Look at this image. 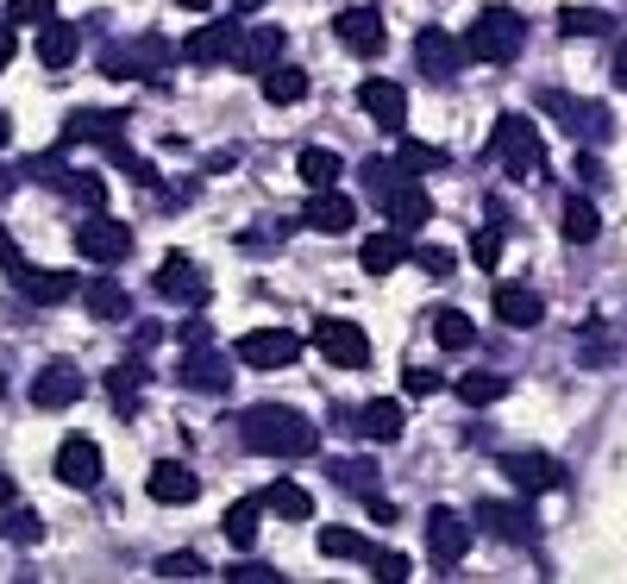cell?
Returning a JSON list of instances; mask_svg holds the SVG:
<instances>
[{
	"label": "cell",
	"mask_w": 627,
	"mask_h": 584,
	"mask_svg": "<svg viewBox=\"0 0 627 584\" xmlns=\"http://www.w3.org/2000/svg\"><path fill=\"white\" fill-rule=\"evenodd\" d=\"M157 296H164V302H201V296H207V277H201L195 258H182V252L164 258V271H157Z\"/></svg>",
	"instance_id": "5bb4252c"
},
{
	"label": "cell",
	"mask_w": 627,
	"mask_h": 584,
	"mask_svg": "<svg viewBox=\"0 0 627 584\" xmlns=\"http://www.w3.org/2000/svg\"><path fill=\"white\" fill-rule=\"evenodd\" d=\"M20 289L32 302H70V296H82V283H75L70 271H25Z\"/></svg>",
	"instance_id": "83f0119b"
},
{
	"label": "cell",
	"mask_w": 627,
	"mask_h": 584,
	"mask_svg": "<svg viewBox=\"0 0 627 584\" xmlns=\"http://www.w3.org/2000/svg\"><path fill=\"white\" fill-rule=\"evenodd\" d=\"M57 182H63V189H70L75 202H88V207H95L100 195H107V189H100V177H95V170H75V177H57Z\"/></svg>",
	"instance_id": "7bdbcfd3"
},
{
	"label": "cell",
	"mask_w": 627,
	"mask_h": 584,
	"mask_svg": "<svg viewBox=\"0 0 627 584\" xmlns=\"http://www.w3.org/2000/svg\"><path fill=\"white\" fill-rule=\"evenodd\" d=\"M282 45H289L282 26H257L245 45H239V63H245V70H270V63H282Z\"/></svg>",
	"instance_id": "4316f807"
},
{
	"label": "cell",
	"mask_w": 627,
	"mask_h": 584,
	"mask_svg": "<svg viewBox=\"0 0 627 584\" xmlns=\"http://www.w3.org/2000/svg\"><path fill=\"white\" fill-rule=\"evenodd\" d=\"M82 139H107V145H120V114H70L63 145H82Z\"/></svg>",
	"instance_id": "4dcf8cb0"
},
{
	"label": "cell",
	"mask_w": 627,
	"mask_h": 584,
	"mask_svg": "<svg viewBox=\"0 0 627 584\" xmlns=\"http://www.w3.org/2000/svg\"><path fill=\"white\" fill-rule=\"evenodd\" d=\"M321 553L326 559H364L371 547H364V534L358 528H321Z\"/></svg>",
	"instance_id": "f35d334b"
},
{
	"label": "cell",
	"mask_w": 627,
	"mask_h": 584,
	"mask_svg": "<svg viewBox=\"0 0 627 584\" xmlns=\"http://www.w3.org/2000/svg\"><path fill=\"white\" fill-rule=\"evenodd\" d=\"M540 314H546L540 289H527V283H496V321H508V327H540Z\"/></svg>",
	"instance_id": "ffe728a7"
},
{
	"label": "cell",
	"mask_w": 627,
	"mask_h": 584,
	"mask_svg": "<svg viewBox=\"0 0 627 584\" xmlns=\"http://www.w3.org/2000/svg\"><path fill=\"white\" fill-rule=\"evenodd\" d=\"M477 522L496 534V540H515V547L533 540V522H527V509H515V503H483L477 509Z\"/></svg>",
	"instance_id": "603a6c76"
},
{
	"label": "cell",
	"mask_w": 627,
	"mask_h": 584,
	"mask_svg": "<svg viewBox=\"0 0 627 584\" xmlns=\"http://www.w3.org/2000/svg\"><path fill=\"white\" fill-rule=\"evenodd\" d=\"M176 378L189 383V390L220 396V390H226V365H220V358H207V353H195V358H182V371H176Z\"/></svg>",
	"instance_id": "d6a6232c"
},
{
	"label": "cell",
	"mask_w": 627,
	"mask_h": 584,
	"mask_svg": "<svg viewBox=\"0 0 627 584\" xmlns=\"http://www.w3.org/2000/svg\"><path fill=\"white\" fill-rule=\"evenodd\" d=\"M358 107H364L383 132H401V120H408V95H401L396 82H383V76H371L364 88H358Z\"/></svg>",
	"instance_id": "2e32d148"
},
{
	"label": "cell",
	"mask_w": 627,
	"mask_h": 584,
	"mask_svg": "<svg viewBox=\"0 0 627 584\" xmlns=\"http://www.w3.org/2000/svg\"><path fill=\"white\" fill-rule=\"evenodd\" d=\"M0 271H7L13 283H25V258H20V246H13V233L7 227H0Z\"/></svg>",
	"instance_id": "c3c4849f"
},
{
	"label": "cell",
	"mask_w": 627,
	"mask_h": 584,
	"mask_svg": "<svg viewBox=\"0 0 627 584\" xmlns=\"http://www.w3.org/2000/svg\"><path fill=\"white\" fill-rule=\"evenodd\" d=\"M333 32H339V45L358 51V57L383 51V13H376V7H346V13L333 20Z\"/></svg>",
	"instance_id": "7c38bea8"
},
{
	"label": "cell",
	"mask_w": 627,
	"mask_h": 584,
	"mask_svg": "<svg viewBox=\"0 0 627 584\" xmlns=\"http://www.w3.org/2000/svg\"><path fill=\"white\" fill-rule=\"evenodd\" d=\"M7 139H13V127H7V114H0V145H7Z\"/></svg>",
	"instance_id": "6f0895ef"
},
{
	"label": "cell",
	"mask_w": 627,
	"mask_h": 584,
	"mask_svg": "<svg viewBox=\"0 0 627 584\" xmlns=\"http://www.w3.org/2000/svg\"><path fill=\"white\" fill-rule=\"evenodd\" d=\"M596 233H602V214H596V202H583V195H571V202H565V239H571V246H590Z\"/></svg>",
	"instance_id": "836d02e7"
},
{
	"label": "cell",
	"mask_w": 627,
	"mask_h": 584,
	"mask_svg": "<svg viewBox=\"0 0 627 584\" xmlns=\"http://www.w3.org/2000/svg\"><path fill=\"white\" fill-rule=\"evenodd\" d=\"M296 170H301V182H308V189H339V170H346V164L326 152V145H308V152L296 157Z\"/></svg>",
	"instance_id": "f546056e"
},
{
	"label": "cell",
	"mask_w": 627,
	"mask_h": 584,
	"mask_svg": "<svg viewBox=\"0 0 627 584\" xmlns=\"http://www.w3.org/2000/svg\"><path fill=\"white\" fill-rule=\"evenodd\" d=\"M75 252L88 258V264H125L132 258V227L113 221V214H88L75 227Z\"/></svg>",
	"instance_id": "277c9868"
},
{
	"label": "cell",
	"mask_w": 627,
	"mask_h": 584,
	"mask_svg": "<svg viewBox=\"0 0 627 584\" xmlns=\"http://www.w3.org/2000/svg\"><path fill=\"white\" fill-rule=\"evenodd\" d=\"M358 428H364V440H401V428H408V415H401V403H389V396H376V403H364V415H358Z\"/></svg>",
	"instance_id": "cb8c5ba5"
},
{
	"label": "cell",
	"mask_w": 627,
	"mask_h": 584,
	"mask_svg": "<svg viewBox=\"0 0 627 584\" xmlns=\"http://www.w3.org/2000/svg\"><path fill=\"white\" fill-rule=\"evenodd\" d=\"M502 478L515 490H558L565 484V465L546 453H502Z\"/></svg>",
	"instance_id": "30bf717a"
},
{
	"label": "cell",
	"mask_w": 627,
	"mask_h": 584,
	"mask_svg": "<svg viewBox=\"0 0 627 584\" xmlns=\"http://www.w3.org/2000/svg\"><path fill=\"white\" fill-rule=\"evenodd\" d=\"M264 503L276 509V515H289V522H308V515H314V497H308V490H301V484H270V490H264Z\"/></svg>",
	"instance_id": "e575fe53"
},
{
	"label": "cell",
	"mask_w": 627,
	"mask_h": 584,
	"mask_svg": "<svg viewBox=\"0 0 627 584\" xmlns=\"http://www.w3.org/2000/svg\"><path fill=\"white\" fill-rule=\"evenodd\" d=\"M458 396H465L471 408L502 403V396H508V378H496V371H471V378H458Z\"/></svg>",
	"instance_id": "8d00e7d4"
},
{
	"label": "cell",
	"mask_w": 627,
	"mask_h": 584,
	"mask_svg": "<svg viewBox=\"0 0 627 584\" xmlns=\"http://www.w3.org/2000/svg\"><path fill=\"white\" fill-rule=\"evenodd\" d=\"M176 7H189V13H207V0H176Z\"/></svg>",
	"instance_id": "9f6ffc18"
},
{
	"label": "cell",
	"mask_w": 627,
	"mask_h": 584,
	"mask_svg": "<svg viewBox=\"0 0 627 584\" xmlns=\"http://www.w3.org/2000/svg\"><path fill=\"white\" fill-rule=\"evenodd\" d=\"M426 553H433V565H458V559L471 553V528L451 509H433L426 515Z\"/></svg>",
	"instance_id": "8fae6325"
},
{
	"label": "cell",
	"mask_w": 627,
	"mask_h": 584,
	"mask_svg": "<svg viewBox=\"0 0 627 584\" xmlns=\"http://www.w3.org/2000/svg\"><path fill=\"white\" fill-rule=\"evenodd\" d=\"M558 32H565V38H602V32H608V13H602V7H565V13H558Z\"/></svg>",
	"instance_id": "d590c367"
},
{
	"label": "cell",
	"mask_w": 627,
	"mask_h": 584,
	"mask_svg": "<svg viewBox=\"0 0 627 584\" xmlns=\"http://www.w3.org/2000/svg\"><path fill=\"white\" fill-rule=\"evenodd\" d=\"M376 579L401 584V579H408V559H401V553H376Z\"/></svg>",
	"instance_id": "681fc988"
},
{
	"label": "cell",
	"mask_w": 627,
	"mask_h": 584,
	"mask_svg": "<svg viewBox=\"0 0 627 584\" xmlns=\"http://www.w3.org/2000/svg\"><path fill=\"white\" fill-rule=\"evenodd\" d=\"M433 390H439L433 371H408V396H433Z\"/></svg>",
	"instance_id": "f907efd6"
},
{
	"label": "cell",
	"mask_w": 627,
	"mask_h": 584,
	"mask_svg": "<svg viewBox=\"0 0 627 584\" xmlns=\"http://www.w3.org/2000/svg\"><path fill=\"white\" fill-rule=\"evenodd\" d=\"M383 214H389V227L396 233H421L433 207H426L421 182H389V189H383Z\"/></svg>",
	"instance_id": "9a60e30c"
},
{
	"label": "cell",
	"mask_w": 627,
	"mask_h": 584,
	"mask_svg": "<svg viewBox=\"0 0 627 584\" xmlns=\"http://www.w3.org/2000/svg\"><path fill=\"white\" fill-rule=\"evenodd\" d=\"M546 107H552V114H565L558 127H565V132H577V139H583V132H590V139H602V132H608V107H596V102H571V95H546Z\"/></svg>",
	"instance_id": "44dd1931"
},
{
	"label": "cell",
	"mask_w": 627,
	"mask_h": 584,
	"mask_svg": "<svg viewBox=\"0 0 627 584\" xmlns=\"http://www.w3.org/2000/svg\"><path fill=\"white\" fill-rule=\"evenodd\" d=\"M57 478L70 484V490H95L100 484V446L88 433H70V440L57 446Z\"/></svg>",
	"instance_id": "9c48e42d"
},
{
	"label": "cell",
	"mask_w": 627,
	"mask_h": 584,
	"mask_svg": "<svg viewBox=\"0 0 627 584\" xmlns=\"http://www.w3.org/2000/svg\"><path fill=\"white\" fill-rule=\"evenodd\" d=\"M232 7H245V13H251V7H257V0H232Z\"/></svg>",
	"instance_id": "680465c9"
},
{
	"label": "cell",
	"mask_w": 627,
	"mask_h": 584,
	"mask_svg": "<svg viewBox=\"0 0 627 584\" xmlns=\"http://www.w3.org/2000/svg\"><path fill=\"white\" fill-rule=\"evenodd\" d=\"M471 258H477V264H483V271H490V264H496V258H502V233H496V227H483V233H477V239H471Z\"/></svg>",
	"instance_id": "f6af8a7d"
},
{
	"label": "cell",
	"mask_w": 627,
	"mask_h": 584,
	"mask_svg": "<svg viewBox=\"0 0 627 584\" xmlns=\"http://www.w3.org/2000/svg\"><path fill=\"white\" fill-rule=\"evenodd\" d=\"M0 503H13V478L7 472H0Z\"/></svg>",
	"instance_id": "11a10c76"
},
{
	"label": "cell",
	"mask_w": 627,
	"mask_h": 584,
	"mask_svg": "<svg viewBox=\"0 0 627 584\" xmlns=\"http://www.w3.org/2000/svg\"><path fill=\"white\" fill-rule=\"evenodd\" d=\"M0 534H7V540H13V547H25V540H38V534H45V522H38V515H32V509H13V515H7V522H0Z\"/></svg>",
	"instance_id": "60d3db41"
},
{
	"label": "cell",
	"mask_w": 627,
	"mask_h": 584,
	"mask_svg": "<svg viewBox=\"0 0 627 584\" xmlns=\"http://www.w3.org/2000/svg\"><path fill=\"white\" fill-rule=\"evenodd\" d=\"M483 152L496 157L508 177H546V145H540V127L521 120V114H502L490 127V145Z\"/></svg>",
	"instance_id": "7a4b0ae2"
},
{
	"label": "cell",
	"mask_w": 627,
	"mask_h": 584,
	"mask_svg": "<svg viewBox=\"0 0 627 584\" xmlns=\"http://www.w3.org/2000/svg\"><path fill=\"white\" fill-rule=\"evenodd\" d=\"M615 88H627V38L615 45Z\"/></svg>",
	"instance_id": "db71d44e"
},
{
	"label": "cell",
	"mask_w": 627,
	"mask_h": 584,
	"mask_svg": "<svg viewBox=\"0 0 627 584\" xmlns=\"http://www.w3.org/2000/svg\"><path fill=\"white\" fill-rule=\"evenodd\" d=\"M75 51H82V26H70V20H45L38 26V63L45 70H70Z\"/></svg>",
	"instance_id": "d6986e66"
},
{
	"label": "cell",
	"mask_w": 627,
	"mask_h": 584,
	"mask_svg": "<svg viewBox=\"0 0 627 584\" xmlns=\"http://www.w3.org/2000/svg\"><path fill=\"white\" fill-rule=\"evenodd\" d=\"M301 221L314 233H326V239H339V233H351V221H358V202L339 195V189H314V202L301 207Z\"/></svg>",
	"instance_id": "4fadbf2b"
},
{
	"label": "cell",
	"mask_w": 627,
	"mask_h": 584,
	"mask_svg": "<svg viewBox=\"0 0 627 584\" xmlns=\"http://www.w3.org/2000/svg\"><path fill=\"white\" fill-rule=\"evenodd\" d=\"M207 565H201V553H164L157 559V579H201Z\"/></svg>",
	"instance_id": "b9f144b4"
},
{
	"label": "cell",
	"mask_w": 627,
	"mask_h": 584,
	"mask_svg": "<svg viewBox=\"0 0 627 584\" xmlns=\"http://www.w3.org/2000/svg\"><path fill=\"white\" fill-rule=\"evenodd\" d=\"M145 490H150V503H195V472L189 465H176V458H157L150 465V478H145Z\"/></svg>",
	"instance_id": "ac0fdd59"
},
{
	"label": "cell",
	"mask_w": 627,
	"mask_h": 584,
	"mask_svg": "<svg viewBox=\"0 0 627 584\" xmlns=\"http://www.w3.org/2000/svg\"><path fill=\"white\" fill-rule=\"evenodd\" d=\"M396 170H408V177H421V170H446V152H439V145H421V139H401Z\"/></svg>",
	"instance_id": "74e56055"
},
{
	"label": "cell",
	"mask_w": 627,
	"mask_h": 584,
	"mask_svg": "<svg viewBox=\"0 0 627 584\" xmlns=\"http://www.w3.org/2000/svg\"><path fill=\"white\" fill-rule=\"evenodd\" d=\"M226 579H232V584H276L282 572H276V565H257V559H245V565H232Z\"/></svg>",
	"instance_id": "7dc6e473"
},
{
	"label": "cell",
	"mask_w": 627,
	"mask_h": 584,
	"mask_svg": "<svg viewBox=\"0 0 627 584\" xmlns=\"http://www.w3.org/2000/svg\"><path fill=\"white\" fill-rule=\"evenodd\" d=\"M82 390H88V378L75 371L70 358H57V365H45V371L32 378V403L38 408H70V403H82Z\"/></svg>",
	"instance_id": "ba28073f"
},
{
	"label": "cell",
	"mask_w": 627,
	"mask_h": 584,
	"mask_svg": "<svg viewBox=\"0 0 627 584\" xmlns=\"http://www.w3.org/2000/svg\"><path fill=\"white\" fill-rule=\"evenodd\" d=\"M401 258H408V246H401V233L389 227V233H376V239H364V252H358V264L371 271V277H389Z\"/></svg>",
	"instance_id": "d4e9b609"
},
{
	"label": "cell",
	"mask_w": 627,
	"mask_h": 584,
	"mask_svg": "<svg viewBox=\"0 0 627 584\" xmlns=\"http://www.w3.org/2000/svg\"><path fill=\"white\" fill-rule=\"evenodd\" d=\"M414 57H421V70L433 82H446V76H458V63H465L471 51H458V38H446L439 26H426L421 38H414Z\"/></svg>",
	"instance_id": "e0dca14e"
},
{
	"label": "cell",
	"mask_w": 627,
	"mask_h": 584,
	"mask_svg": "<svg viewBox=\"0 0 627 584\" xmlns=\"http://www.w3.org/2000/svg\"><path fill=\"white\" fill-rule=\"evenodd\" d=\"M138 390H145V365H113V371H107V396H113L120 415L138 408Z\"/></svg>",
	"instance_id": "1f68e13d"
},
{
	"label": "cell",
	"mask_w": 627,
	"mask_h": 584,
	"mask_svg": "<svg viewBox=\"0 0 627 584\" xmlns=\"http://www.w3.org/2000/svg\"><path fill=\"white\" fill-rule=\"evenodd\" d=\"M296 358H301V339L289 327H257L239 339V365H251V371H282Z\"/></svg>",
	"instance_id": "5b68a950"
},
{
	"label": "cell",
	"mask_w": 627,
	"mask_h": 584,
	"mask_svg": "<svg viewBox=\"0 0 627 584\" xmlns=\"http://www.w3.org/2000/svg\"><path fill=\"white\" fill-rule=\"evenodd\" d=\"M82 308H88L95 321H125V314H132V296L120 289V277H95L82 289Z\"/></svg>",
	"instance_id": "7402d4cb"
},
{
	"label": "cell",
	"mask_w": 627,
	"mask_h": 584,
	"mask_svg": "<svg viewBox=\"0 0 627 584\" xmlns=\"http://www.w3.org/2000/svg\"><path fill=\"white\" fill-rule=\"evenodd\" d=\"M527 45V20L515 13V7H483L477 13L471 38H465V51L477 57V63H490V70H502V63H515Z\"/></svg>",
	"instance_id": "3957f363"
},
{
	"label": "cell",
	"mask_w": 627,
	"mask_h": 584,
	"mask_svg": "<svg viewBox=\"0 0 627 584\" xmlns=\"http://www.w3.org/2000/svg\"><path fill=\"white\" fill-rule=\"evenodd\" d=\"M239 45H245V20H207V26L189 32L182 57L189 63H226V57H239Z\"/></svg>",
	"instance_id": "8992f818"
},
{
	"label": "cell",
	"mask_w": 627,
	"mask_h": 584,
	"mask_svg": "<svg viewBox=\"0 0 627 584\" xmlns=\"http://www.w3.org/2000/svg\"><path fill=\"white\" fill-rule=\"evenodd\" d=\"M301 95H308V70H296V63H270V70H264V102L296 107Z\"/></svg>",
	"instance_id": "484cf974"
},
{
	"label": "cell",
	"mask_w": 627,
	"mask_h": 584,
	"mask_svg": "<svg viewBox=\"0 0 627 584\" xmlns=\"http://www.w3.org/2000/svg\"><path fill=\"white\" fill-rule=\"evenodd\" d=\"M433 339H439L446 353H471V346H477L471 314H465V308H439V314H433Z\"/></svg>",
	"instance_id": "f1b7e54d"
},
{
	"label": "cell",
	"mask_w": 627,
	"mask_h": 584,
	"mask_svg": "<svg viewBox=\"0 0 627 584\" xmlns=\"http://www.w3.org/2000/svg\"><path fill=\"white\" fill-rule=\"evenodd\" d=\"M7 13H13V20H20V26H45L50 13H57V0H13V7H7Z\"/></svg>",
	"instance_id": "ee69618b"
},
{
	"label": "cell",
	"mask_w": 627,
	"mask_h": 584,
	"mask_svg": "<svg viewBox=\"0 0 627 584\" xmlns=\"http://www.w3.org/2000/svg\"><path fill=\"white\" fill-rule=\"evenodd\" d=\"M577 177H583V182H602V164H596L590 152H583V157H577Z\"/></svg>",
	"instance_id": "f5cc1de1"
},
{
	"label": "cell",
	"mask_w": 627,
	"mask_h": 584,
	"mask_svg": "<svg viewBox=\"0 0 627 584\" xmlns=\"http://www.w3.org/2000/svg\"><path fill=\"white\" fill-rule=\"evenodd\" d=\"M314 346H321L339 371H364V365H371V339L358 333V321H321V327H314Z\"/></svg>",
	"instance_id": "52a82bcc"
},
{
	"label": "cell",
	"mask_w": 627,
	"mask_h": 584,
	"mask_svg": "<svg viewBox=\"0 0 627 584\" xmlns=\"http://www.w3.org/2000/svg\"><path fill=\"white\" fill-rule=\"evenodd\" d=\"M257 509L264 503H232L226 509V540H232V547H251V540H257Z\"/></svg>",
	"instance_id": "ab89813d"
},
{
	"label": "cell",
	"mask_w": 627,
	"mask_h": 584,
	"mask_svg": "<svg viewBox=\"0 0 627 584\" xmlns=\"http://www.w3.org/2000/svg\"><path fill=\"white\" fill-rule=\"evenodd\" d=\"M13 51H20V32H13V26H7V20H0V70L13 63Z\"/></svg>",
	"instance_id": "816d5d0a"
},
{
	"label": "cell",
	"mask_w": 627,
	"mask_h": 584,
	"mask_svg": "<svg viewBox=\"0 0 627 584\" xmlns=\"http://www.w3.org/2000/svg\"><path fill=\"white\" fill-rule=\"evenodd\" d=\"M239 440H245L251 453L264 458H301L321 446V428L301 415V408H282V403H257L239 415Z\"/></svg>",
	"instance_id": "6da1fadb"
},
{
	"label": "cell",
	"mask_w": 627,
	"mask_h": 584,
	"mask_svg": "<svg viewBox=\"0 0 627 584\" xmlns=\"http://www.w3.org/2000/svg\"><path fill=\"white\" fill-rule=\"evenodd\" d=\"M414 264H421L426 277H451V252H446V246H421V252H414Z\"/></svg>",
	"instance_id": "bcb514c9"
}]
</instances>
